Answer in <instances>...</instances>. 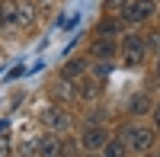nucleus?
<instances>
[{
    "label": "nucleus",
    "mask_w": 160,
    "mask_h": 157,
    "mask_svg": "<svg viewBox=\"0 0 160 157\" xmlns=\"http://www.w3.org/2000/svg\"><path fill=\"white\" fill-rule=\"evenodd\" d=\"M122 141H125V151L144 154V151H151V144H154V132L144 128V125H128L122 132Z\"/></svg>",
    "instance_id": "f257e3e1"
},
{
    "label": "nucleus",
    "mask_w": 160,
    "mask_h": 157,
    "mask_svg": "<svg viewBox=\"0 0 160 157\" xmlns=\"http://www.w3.org/2000/svg\"><path fill=\"white\" fill-rule=\"evenodd\" d=\"M144 55H148V45H144L141 35H128L122 42V64L125 68H138L144 61Z\"/></svg>",
    "instance_id": "f03ea898"
},
{
    "label": "nucleus",
    "mask_w": 160,
    "mask_h": 157,
    "mask_svg": "<svg viewBox=\"0 0 160 157\" xmlns=\"http://www.w3.org/2000/svg\"><path fill=\"white\" fill-rule=\"evenodd\" d=\"M148 16H154V3H151V0H135V3L125 7V19L128 23H141Z\"/></svg>",
    "instance_id": "7ed1b4c3"
},
{
    "label": "nucleus",
    "mask_w": 160,
    "mask_h": 157,
    "mask_svg": "<svg viewBox=\"0 0 160 157\" xmlns=\"http://www.w3.org/2000/svg\"><path fill=\"white\" fill-rule=\"evenodd\" d=\"M106 138H109V135H106V128H99V125H90L87 132L80 135V144H83L87 151H96V148H102V144H106Z\"/></svg>",
    "instance_id": "20e7f679"
},
{
    "label": "nucleus",
    "mask_w": 160,
    "mask_h": 157,
    "mask_svg": "<svg viewBox=\"0 0 160 157\" xmlns=\"http://www.w3.org/2000/svg\"><path fill=\"white\" fill-rule=\"evenodd\" d=\"M42 122H45L48 128H68V125H71V119H68L64 112H58V109H45V112H42Z\"/></svg>",
    "instance_id": "39448f33"
},
{
    "label": "nucleus",
    "mask_w": 160,
    "mask_h": 157,
    "mask_svg": "<svg viewBox=\"0 0 160 157\" xmlns=\"http://www.w3.org/2000/svg\"><path fill=\"white\" fill-rule=\"evenodd\" d=\"M35 151H38V154H45V157H55V154H61L64 148H61V141H58V138H45Z\"/></svg>",
    "instance_id": "423d86ee"
},
{
    "label": "nucleus",
    "mask_w": 160,
    "mask_h": 157,
    "mask_svg": "<svg viewBox=\"0 0 160 157\" xmlns=\"http://www.w3.org/2000/svg\"><path fill=\"white\" fill-rule=\"evenodd\" d=\"M32 16H35V10L29 3H16V23H32Z\"/></svg>",
    "instance_id": "0eeeda50"
},
{
    "label": "nucleus",
    "mask_w": 160,
    "mask_h": 157,
    "mask_svg": "<svg viewBox=\"0 0 160 157\" xmlns=\"http://www.w3.org/2000/svg\"><path fill=\"white\" fill-rule=\"evenodd\" d=\"M102 151L109 154V157H118V154H125V141H109V138H106Z\"/></svg>",
    "instance_id": "6e6552de"
},
{
    "label": "nucleus",
    "mask_w": 160,
    "mask_h": 157,
    "mask_svg": "<svg viewBox=\"0 0 160 157\" xmlns=\"http://www.w3.org/2000/svg\"><path fill=\"white\" fill-rule=\"evenodd\" d=\"M112 51H115V45L109 42V38H102V42H99L96 48H93V55H96V58H109Z\"/></svg>",
    "instance_id": "1a4fd4ad"
},
{
    "label": "nucleus",
    "mask_w": 160,
    "mask_h": 157,
    "mask_svg": "<svg viewBox=\"0 0 160 157\" xmlns=\"http://www.w3.org/2000/svg\"><path fill=\"white\" fill-rule=\"evenodd\" d=\"M83 74V61H68L64 64V77H80Z\"/></svg>",
    "instance_id": "9d476101"
},
{
    "label": "nucleus",
    "mask_w": 160,
    "mask_h": 157,
    "mask_svg": "<svg viewBox=\"0 0 160 157\" xmlns=\"http://www.w3.org/2000/svg\"><path fill=\"white\" fill-rule=\"evenodd\" d=\"M148 106H151V99H148V96H135V103H131V112H144Z\"/></svg>",
    "instance_id": "9b49d317"
},
{
    "label": "nucleus",
    "mask_w": 160,
    "mask_h": 157,
    "mask_svg": "<svg viewBox=\"0 0 160 157\" xmlns=\"http://www.w3.org/2000/svg\"><path fill=\"white\" fill-rule=\"evenodd\" d=\"M55 90H58V93H55L58 99H71V96H74V87H71V84H68V87H64V84H58Z\"/></svg>",
    "instance_id": "f8f14e48"
},
{
    "label": "nucleus",
    "mask_w": 160,
    "mask_h": 157,
    "mask_svg": "<svg viewBox=\"0 0 160 157\" xmlns=\"http://www.w3.org/2000/svg\"><path fill=\"white\" fill-rule=\"evenodd\" d=\"M118 7H125V0H106V10H118Z\"/></svg>",
    "instance_id": "ddd939ff"
},
{
    "label": "nucleus",
    "mask_w": 160,
    "mask_h": 157,
    "mask_svg": "<svg viewBox=\"0 0 160 157\" xmlns=\"http://www.w3.org/2000/svg\"><path fill=\"white\" fill-rule=\"evenodd\" d=\"M154 122H157V128H160V103H157V109H154Z\"/></svg>",
    "instance_id": "4468645a"
},
{
    "label": "nucleus",
    "mask_w": 160,
    "mask_h": 157,
    "mask_svg": "<svg viewBox=\"0 0 160 157\" xmlns=\"http://www.w3.org/2000/svg\"><path fill=\"white\" fill-rule=\"evenodd\" d=\"M3 154H10V148L3 144V141H0V157H3Z\"/></svg>",
    "instance_id": "2eb2a0df"
},
{
    "label": "nucleus",
    "mask_w": 160,
    "mask_h": 157,
    "mask_svg": "<svg viewBox=\"0 0 160 157\" xmlns=\"http://www.w3.org/2000/svg\"><path fill=\"white\" fill-rule=\"evenodd\" d=\"M3 23H7V19H3V10H0V29H3Z\"/></svg>",
    "instance_id": "dca6fc26"
},
{
    "label": "nucleus",
    "mask_w": 160,
    "mask_h": 157,
    "mask_svg": "<svg viewBox=\"0 0 160 157\" xmlns=\"http://www.w3.org/2000/svg\"><path fill=\"white\" fill-rule=\"evenodd\" d=\"M157 74H160V61H157Z\"/></svg>",
    "instance_id": "f3484780"
}]
</instances>
